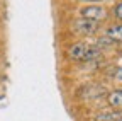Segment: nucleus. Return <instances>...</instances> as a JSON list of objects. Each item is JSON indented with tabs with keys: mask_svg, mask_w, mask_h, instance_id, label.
<instances>
[{
	"mask_svg": "<svg viewBox=\"0 0 122 121\" xmlns=\"http://www.w3.org/2000/svg\"><path fill=\"white\" fill-rule=\"evenodd\" d=\"M98 22H93V21H88V19H78L75 24V29L76 33L80 34H85V36H92L98 31Z\"/></svg>",
	"mask_w": 122,
	"mask_h": 121,
	"instance_id": "nucleus-3",
	"label": "nucleus"
},
{
	"mask_svg": "<svg viewBox=\"0 0 122 121\" xmlns=\"http://www.w3.org/2000/svg\"><path fill=\"white\" fill-rule=\"evenodd\" d=\"M115 16H117V17H119V19L122 21V2L115 5Z\"/></svg>",
	"mask_w": 122,
	"mask_h": 121,
	"instance_id": "nucleus-7",
	"label": "nucleus"
},
{
	"mask_svg": "<svg viewBox=\"0 0 122 121\" xmlns=\"http://www.w3.org/2000/svg\"><path fill=\"white\" fill-rule=\"evenodd\" d=\"M119 121H122V119H119Z\"/></svg>",
	"mask_w": 122,
	"mask_h": 121,
	"instance_id": "nucleus-10",
	"label": "nucleus"
},
{
	"mask_svg": "<svg viewBox=\"0 0 122 121\" xmlns=\"http://www.w3.org/2000/svg\"><path fill=\"white\" fill-rule=\"evenodd\" d=\"M115 77H117L119 80H122V68H119V70H117V73H115Z\"/></svg>",
	"mask_w": 122,
	"mask_h": 121,
	"instance_id": "nucleus-8",
	"label": "nucleus"
},
{
	"mask_svg": "<svg viewBox=\"0 0 122 121\" xmlns=\"http://www.w3.org/2000/svg\"><path fill=\"white\" fill-rule=\"evenodd\" d=\"M81 2H103V0H81Z\"/></svg>",
	"mask_w": 122,
	"mask_h": 121,
	"instance_id": "nucleus-9",
	"label": "nucleus"
},
{
	"mask_svg": "<svg viewBox=\"0 0 122 121\" xmlns=\"http://www.w3.org/2000/svg\"><path fill=\"white\" fill-rule=\"evenodd\" d=\"M97 121H119L122 119V113L120 111H114V113H102L95 118Z\"/></svg>",
	"mask_w": 122,
	"mask_h": 121,
	"instance_id": "nucleus-5",
	"label": "nucleus"
},
{
	"mask_svg": "<svg viewBox=\"0 0 122 121\" xmlns=\"http://www.w3.org/2000/svg\"><path fill=\"white\" fill-rule=\"evenodd\" d=\"M107 38L110 41H119L122 43V24H115V26H110L107 29Z\"/></svg>",
	"mask_w": 122,
	"mask_h": 121,
	"instance_id": "nucleus-4",
	"label": "nucleus"
},
{
	"mask_svg": "<svg viewBox=\"0 0 122 121\" xmlns=\"http://www.w3.org/2000/svg\"><path fill=\"white\" fill-rule=\"evenodd\" d=\"M109 104L117 109H122V90H114L109 96Z\"/></svg>",
	"mask_w": 122,
	"mask_h": 121,
	"instance_id": "nucleus-6",
	"label": "nucleus"
},
{
	"mask_svg": "<svg viewBox=\"0 0 122 121\" xmlns=\"http://www.w3.org/2000/svg\"><path fill=\"white\" fill-rule=\"evenodd\" d=\"M107 9L103 5H88L81 9V19H88L93 22H102L103 19H107Z\"/></svg>",
	"mask_w": 122,
	"mask_h": 121,
	"instance_id": "nucleus-2",
	"label": "nucleus"
},
{
	"mask_svg": "<svg viewBox=\"0 0 122 121\" xmlns=\"http://www.w3.org/2000/svg\"><path fill=\"white\" fill-rule=\"evenodd\" d=\"M68 55L73 58V60H92L100 55V50L95 48V46H90V44H85V43H78V44H73V46L68 50Z\"/></svg>",
	"mask_w": 122,
	"mask_h": 121,
	"instance_id": "nucleus-1",
	"label": "nucleus"
}]
</instances>
